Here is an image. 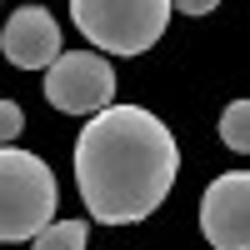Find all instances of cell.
<instances>
[{"instance_id":"cell-1","label":"cell","mask_w":250,"mask_h":250,"mask_svg":"<svg viewBox=\"0 0 250 250\" xmlns=\"http://www.w3.org/2000/svg\"><path fill=\"white\" fill-rule=\"evenodd\" d=\"M175 135L145 105L100 110L75 140V185L100 225H135L160 210L175 185Z\"/></svg>"},{"instance_id":"cell-2","label":"cell","mask_w":250,"mask_h":250,"mask_svg":"<svg viewBox=\"0 0 250 250\" xmlns=\"http://www.w3.org/2000/svg\"><path fill=\"white\" fill-rule=\"evenodd\" d=\"M55 170L30 150L0 145V240H35L55 225Z\"/></svg>"},{"instance_id":"cell-3","label":"cell","mask_w":250,"mask_h":250,"mask_svg":"<svg viewBox=\"0 0 250 250\" xmlns=\"http://www.w3.org/2000/svg\"><path fill=\"white\" fill-rule=\"evenodd\" d=\"M175 0H70L75 30L105 55H140L170 25Z\"/></svg>"},{"instance_id":"cell-4","label":"cell","mask_w":250,"mask_h":250,"mask_svg":"<svg viewBox=\"0 0 250 250\" xmlns=\"http://www.w3.org/2000/svg\"><path fill=\"white\" fill-rule=\"evenodd\" d=\"M45 100L65 115H100L115 105V70L100 50H65L45 70Z\"/></svg>"},{"instance_id":"cell-5","label":"cell","mask_w":250,"mask_h":250,"mask_svg":"<svg viewBox=\"0 0 250 250\" xmlns=\"http://www.w3.org/2000/svg\"><path fill=\"white\" fill-rule=\"evenodd\" d=\"M200 230L215 250H250V170L210 180L200 200Z\"/></svg>"},{"instance_id":"cell-6","label":"cell","mask_w":250,"mask_h":250,"mask_svg":"<svg viewBox=\"0 0 250 250\" xmlns=\"http://www.w3.org/2000/svg\"><path fill=\"white\" fill-rule=\"evenodd\" d=\"M0 50L20 70H50L65 55L60 50V25H55V15L45 5H20L5 20V30H0Z\"/></svg>"},{"instance_id":"cell-7","label":"cell","mask_w":250,"mask_h":250,"mask_svg":"<svg viewBox=\"0 0 250 250\" xmlns=\"http://www.w3.org/2000/svg\"><path fill=\"white\" fill-rule=\"evenodd\" d=\"M85 235H90L85 220H55L50 230H40L30 240V250H85Z\"/></svg>"},{"instance_id":"cell-8","label":"cell","mask_w":250,"mask_h":250,"mask_svg":"<svg viewBox=\"0 0 250 250\" xmlns=\"http://www.w3.org/2000/svg\"><path fill=\"white\" fill-rule=\"evenodd\" d=\"M220 140L230 145V150L250 155V100H230V105L220 110Z\"/></svg>"},{"instance_id":"cell-9","label":"cell","mask_w":250,"mask_h":250,"mask_svg":"<svg viewBox=\"0 0 250 250\" xmlns=\"http://www.w3.org/2000/svg\"><path fill=\"white\" fill-rule=\"evenodd\" d=\"M20 125H25V115H20L15 100H0V145H10L20 135Z\"/></svg>"},{"instance_id":"cell-10","label":"cell","mask_w":250,"mask_h":250,"mask_svg":"<svg viewBox=\"0 0 250 250\" xmlns=\"http://www.w3.org/2000/svg\"><path fill=\"white\" fill-rule=\"evenodd\" d=\"M220 5V0H175V10H185V15H210Z\"/></svg>"}]
</instances>
